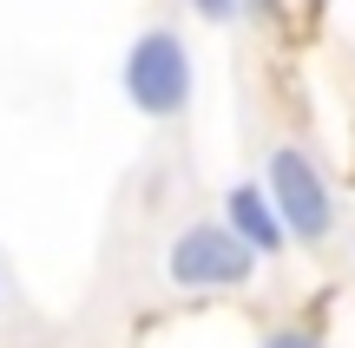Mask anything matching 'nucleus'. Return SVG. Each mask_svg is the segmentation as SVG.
Returning <instances> with one entry per match:
<instances>
[{
	"label": "nucleus",
	"instance_id": "f257e3e1",
	"mask_svg": "<svg viewBox=\"0 0 355 348\" xmlns=\"http://www.w3.org/2000/svg\"><path fill=\"white\" fill-rule=\"evenodd\" d=\"M191 86H198V73H191V53H184V39H178L171 26H152V33L132 39L125 99L139 105L145 118H178L191 105Z\"/></svg>",
	"mask_w": 355,
	"mask_h": 348
},
{
	"label": "nucleus",
	"instance_id": "f03ea898",
	"mask_svg": "<svg viewBox=\"0 0 355 348\" xmlns=\"http://www.w3.org/2000/svg\"><path fill=\"white\" fill-rule=\"evenodd\" d=\"M270 204H277V223L283 237H296V244H322V237L336 230V197L329 184H322V171L309 165V152H296V145H277L270 152Z\"/></svg>",
	"mask_w": 355,
	"mask_h": 348
},
{
	"label": "nucleus",
	"instance_id": "7ed1b4c3",
	"mask_svg": "<svg viewBox=\"0 0 355 348\" xmlns=\"http://www.w3.org/2000/svg\"><path fill=\"white\" fill-rule=\"evenodd\" d=\"M250 270H257V257L224 223H191V230H178V244L165 257V276L178 289H237Z\"/></svg>",
	"mask_w": 355,
	"mask_h": 348
},
{
	"label": "nucleus",
	"instance_id": "20e7f679",
	"mask_svg": "<svg viewBox=\"0 0 355 348\" xmlns=\"http://www.w3.org/2000/svg\"><path fill=\"white\" fill-rule=\"evenodd\" d=\"M224 230L237 237L250 257H277L290 237H283V223H277V204H270V191L263 184H230V197H224Z\"/></svg>",
	"mask_w": 355,
	"mask_h": 348
},
{
	"label": "nucleus",
	"instance_id": "39448f33",
	"mask_svg": "<svg viewBox=\"0 0 355 348\" xmlns=\"http://www.w3.org/2000/svg\"><path fill=\"white\" fill-rule=\"evenodd\" d=\"M263 348H322V342L303 336V329H277V336H263Z\"/></svg>",
	"mask_w": 355,
	"mask_h": 348
},
{
	"label": "nucleus",
	"instance_id": "423d86ee",
	"mask_svg": "<svg viewBox=\"0 0 355 348\" xmlns=\"http://www.w3.org/2000/svg\"><path fill=\"white\" fill-rule=\"evenodd\" d=\"M191 7H198L204 20H230V13H237V0H191Z\"/></svg>",
	"mask_w": 355,
	"mask_h": 348
}]
</instances>
